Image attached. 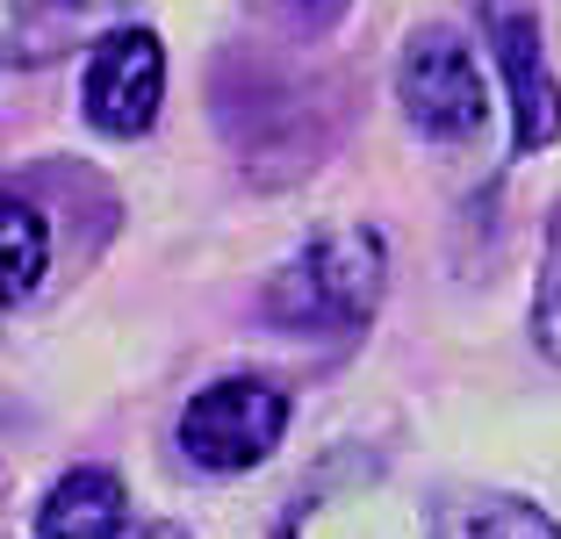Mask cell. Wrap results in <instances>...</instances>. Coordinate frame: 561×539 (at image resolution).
Returning <instances> with one entry per match:
<instances>
[{"instance_id": "10", "label": "cell", "mask_w": 561, "mask_h": 539, "mask_svg": "<svg viewBox=\"0 0 561 539\" xmlns=\"http://www.w3.org/2000/svg\"><path fill=\"white\" fill-rule=\"evenodd\" d=\"M533 339L561 367V209L547 216V252H540V288H533Z\"/></svg>"}, {"instance_id": "5", "label": "cell", "mask_w": 561, "mask_h": 539, "mask_svg": "<svg viewBox=\"0 0 561 539\" xmlns=\"http://www.w3.org/2000/svg\"><path fill=\"white\" fill-rule=\"evenodd\" d=\"M80 101H87V123L101 137H145L159 123V101H165V50L151 30L123 22L108 30L94 50H87V72H80Z\"/></svg>"}, {"instance_id": "3", "label": "cell", "mask_w": 561, "mask_h": 539, "mask_svg": "<svg viewBox=\"0 0 561 539\" xmlns=\"http://www.w3.org/2000/svg\"><path fill=\"white\" fill-rule=\"evenodd\" d=\"M397 101H403V123L417 137H432V145H461V137L482 130V115H490L476 50L446 30L411 36V50H403V66H397Z\"/></svg>"}, {"instance_id": "4", "label": "cell", "mask_w": 561, "mask_h": 539, "mask_svg": "<svg viewBox=\"0 0 561 539\" xmlns=\"http://www.w3.org/2000/svg\"><path fill=\"white\" fill-rule=\"evenodd\" d=\"M482 36H490V58L512 94V145L533 159L561 137V80L547 72L540 50V8L533 0H482Z\"/></svg>"}, {"instance_id": "6", "label": "cell", "mask_w": 561, "mask_h": 539, "mask_svg": "<svg viewBox=\"0 0 561 539\" xmlns=\"http://www.w3.org/2000/svg\"><path fill=\"white\" fill-rule=\"evenodd\" d=\"M137 15V0H0V72L58 66Z\"/></svg>"}, {"instance_id": "2", "label": "cell", "mask_w": 561, "mask_h": 539, "mask_svg": "<svg viewBox=\"0 0 561 539\" xmlns=\"http://www.w3.org/2000/svg\"><path fill=\"white\" fill-rule=\"evenodd\" d=\"M288 432V395L260 375H231V381H209V389L187 395L181 410V454L209 474H245L260 468L266 454L280 446Z\"/></svg>"}, {"instance_id": "7", "label": "cell", "mask_w": 561, "mask_h": 539, "mask_svg": "<svg viewBox=\"0 0 561 539\" xmlns=\"http://www.w3.org/2000/svg\"><path fill=\"white\" fill-rule=\"evenodd\" d=\"M130 525V490L116 468H72L36 504V539H116Z\"/></svg>"}, {"instance_id": "9", "label": "cell", "mask_w": 561, "mask_h": 539, "mask_svg": "<svg viewBox=\"0 0 561 539\" xmlns=\"http://www.w3.org/2000/svg\"><path fill=\"white\" fill-rule=\"evenodd\" d=\"M44 266H50V223L22 195H0V310L36 295Z\"/></svg>"}, {"instance_id": "8", "label": "cell", "mask_w": 561, "mask_h": 539, "mask_svg": "<svg viewBox=\"0 0 561 539\" xmlns=\"http://www.w3.org/2000/svg\"><path fill=\"white\" fill-rule=\"evenodd\" d=\"M432 539H561V525L526 496H446Z\"/></svg>"}, {"instance_id": "1", "label": "cell", "mask_w": 561, "mask_h": 539, "mask_svg": "<svg viewBox=\"0 0 561 539\" xmlns=\"http://www.w3.org/2000/svg\"><path fill=\"white\" fill-rule=\"evenodd\" d=\"M381 288H389L381 230L346 223V230L310 238L288 266H274V280L260 288V317L280 331H331V339H346V331H360L381 310Z\"/></svg>"}, {"instance_id": "11", "label": "cell", "mask_w": 561, "mask_h": 539, "mask_svg": "<svg viewBox=\"0 0 561 539\" xmlns=\"http://www.w3.org/2000/svg\"><path fill=\"white\" fill-rule=\"evenodd\" d=\"M116 539H195V532H181V525H165V518H151V525H123Z\"/></svg>"}, {"instance_id": "12", "label": "cell", "mask_w": 561, "mask_h": 539, "mask_svg": "<svg viewBox=\"0 0 561 539\" xmlns=\"http://www.w3.org/2000/svg\"><path fill=\"white\" fill-rule=\"evenodd\" d=\"M274 8H288V15H331L339 0H274Z\"/></svg>"}]
</instances>
